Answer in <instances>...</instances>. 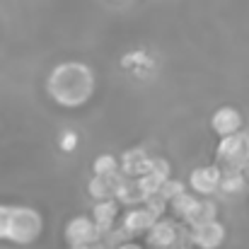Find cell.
<instances>
[{
  "mask_svg": "<svg viewBox=\"0 0 249 249\" xmlns=\"http://www.w3.org/2000/svg\"><path fill=\"white\" fill-rule=\"evenodd\" d=\"M220 174H223V169L215 165V162H213V165L194 167V169L189 172V181H186V186H189V191H194V194L201 196V198L213 196V194H218Z\"/></svg>",
  "mask_w": 249,
  "mask_h": 249,
  "instance_id": "obj_6",
  "label": "cell"
},
{
  "mask_svg": "<svg viewBox=\"0 0 249 249\" xmlns=\"http://www.w3.org/2000/svg\"><path fill=\"white\" fill-rule=\"evenodd\" d=\"M119 169H121L124 177H133V179L141 177V174H145V172L150 169V155H148V150L141 148V145L128 148V150L119 158Z\"/></svg>",
  "mask_w": 249,
  "mask_h": 249,
  "instance_id": "obj_10",
  "label": "cell"
},
{
  "mask_svg": "<svg viewBox=\"0 0 249 249\" xmlns=\"http://www.w3.org/2000/svg\"><path fill=\"white\" fill-rule=\"evenodd\" d=\"M41 232H44V215L34 206H10L5 242H12L17 247H29L41 237Z\"/></svg>",
  "mask_w": 249,
  "mask_h": 249,
  "instance_id": "obj_2",
  "label": "cell"
},
{
  "mask_svg": "<svg viewBox=\"0 0 249 249\" xmlns=\"http://www.w3.org/2000/svg\"><path fill=\"white\" fill-rule=\"evenodd\" d=\"M97 78L85 61H63L51 68L46 78V94L61 109H83L92 102Z\"/></svg>",
  "mask_w": 249,
  "mask_h": 249,
  "instance_id": "obj_1",
  "label": "cell"
},
{
  "mask_svg": "<svg viewBox=\"0 0 249 249\" xmlns=\"http://www.w3.org/2000/svg\"><path fill=\"white\" fill-rule=\"evenodd\" d=\"M116 249H145L143 245H138V242H121Z\"/></svg>",
  "mask_w": 249,
  "mask_h": 249,
  "instance_id": "obj_25",
  "label": "cell"
},
{
  "mask_svg": "<svg viewBox=\"0 0 249 249\" xmlns=\"http://www.w3.org/2000/svg\"><path fill=\"white\" fill-rule=\"evenodd\" d=\"M143 206H145L155 218H162V215H167V211H169V203H167L160 194H150V196L143 201Z\"/></svg>",
  "mask_w": 249,
  "mask_h": 249,
  "instance_id": "obj_21",
  "label": "cell"
},
{
  "mask_svg": "<svg viewBox=\"0 0 249 249\" xmlns=\"http://www.w3.org/2000/svg\"><path fill=\"white\" fill-rule=\"evenodd\" d=\"M119 211H121V203L116 198H99V201H94V206H92V220L97 223V228L102 230V235H107L114 228V223L119 218Z\"/></svg>",
  "mask_w": 249,
  "mask_h": 249,
  "instance_id": "obj_12",
  "label": "cell"
},
{
  "mask_svg": "<svg viewBox=\"0 0 249 249\" xmlns=\"http://www.w3.org/2000/svg\"><path fill=\"white\" fill-rule=\"evenodd\" d=\"M184 191H186V181L174 179V177H167L165 181L160 184V191H158V194L165 198L167 203H169L172 198H177V196H179V194H184Z\"/></svg>",
  "mask_w": 249,
  "mask_h": 249,
  "instance_id": "obj_19",
  "label": "cell"
},
{
  "mask_svg": "<svg viewBox=\"0 0 249 249\" xmlns=\"http://www.w3.org/2000/svg\"><path fill=\"white\" fill-rule=\"evenodd\" d=\"M225 237H228V228L218 218L189 228V242L196 249H220L225 245Z\"/></svg>",
  "mask_w": 249,
  "mask_h": 249,
  "instance_id": "obj_5",
  "label": "cell"
},
{
  "mask_svg": "<svg viewBox=\"0 0 249 249\" xmlns=\"http://www.w3.org/2000/svg\"><path fill=\"white\" fill-rule=\"evenodd\" d=\"M215 165L220 169H249V131L223 136L215 148Z\"/></svg>",
  "mask_w": 249,
  "mask_h": 249,
  "instance_id": "obj_3",
  "label": "cell"
},
{
  "mask_svg": "<svg viewBox=\"0 0 249 249\" xmlns=\"http://www.w3.org/2000/svg\"><path fill=\"white\" fill-rule=\"evenodd\" d=\"M78 133L75 131H63L61 133V138H58V148H61V153H73L75 148H78Z\"/></svg>",
  "mask_w": 249,
  "mask_h": 249,
  "instance_id": "obj_23",
  "label": "cell"
},
{
  "mask_svg": "<svg viewBox=\"0 0 249 249\" xmlns=\"http://www.w3.org/2000/svg\"><path fill=\"white\" fill-rule=\"evenodd\" d=\"M102 230L97 228V223L92 220V215H75L66 223L63 228V240L68 247H78V245H94L102 242Z\"/></svg>",
  "mask_w": 249,
  "mask_h": 249,
  "instance_id": "obj_4",
  "label": "cell"
},
{
  "mask_svg": "<svg viewBox=\"0 0 249 249\" xmlns=\"http://www.w3.org/2000/svg\"><path fill=\"white\" fill-rule=\"evenodd\" d=\"M114 2H116V0H114Z\"/></svg>",
  "mask_w": 249,
  "mask_h": 249,
  "instance_id": "obj_28",
  "label": "cell"
},
{
  "mask_svg": "<svg viewBox=\"0 0 249 249\" xmlns=\"http://www.w3.org/2000/svg\"><path fill=\"white\" fill-rule=\"evenodd\" d=\"M150 172H155L158 177L167 179V177H172V165L162 155H150Z\"/></svg>",
  "mask_w": 249,
  "mask_h": 249,
  "instance_id": "obj_22",
  "label": "cell"
},
{
  "mask_svg": "<svg viewBox=\"0 0 249 249\" xmlns=\"http://www.w3.org/2000/svg\"><path fill=\"white\" fill-rule=\"evenodd\" d=\"M119 172V158L111 153H102L92 160V174H114Z\"/></svg>",
  "mask_w": 249,
  "mask_h": 249,
  "instance_id": "obj_18",
  "label": "cell"
},
{
  "mask_svg": "<svg viewBox=\"0 0 249 249\" xmlns=\"http://www.w3.org/2000/svg\"><path fill=\"white\" fill-rule=\"evenodd\" d=\"M121 66L131 73H141V71H150L153 68V58L145 51H131L121 58Z\"/></svg>",
  "mask_w": 249,
  "mask_h": 249,
  "instance_id": "obj_17",
  "label": "cell"
},
{
  "mask_svg": "<svg viewBox=\"0 0 249 249\" xmlns=\"http://www.w3.org/2000/svg\"><path fill=\"white\" fill-rule=\"evenodd\" d=\"M7 215H10V206L0 203V242H2L5 235H7Z\"/></svg>",
  "mask_w": 249,
  "mask_h": 249,
  "instance_id": "obj_24",
  "label": "cell"
},
{
  "mask_svg": "<svg viewBox=\"0 0 249 249\" xmlns=\"http://www.w3.org/2000/svg\"><path fill=\"white\" fill-rule=\"evenodd\" d=\"M198 201H201V196H196L194 191H184V194H179L177 198L169 201V211L174 213V218H179L184 223L194 213V208L198 206Z\"/></svg>",
  "mask_w": 249,
  "mask_h": 249,
  "instance_id": "obj_16",
  "label": "cell"
},
{
  "mask_svg": "<svg viewBox=\"0 0 249 249\" xmlns=\"http://www.w3.org/2000/svg\"><path fill=\"white\" fill-rule=\"evenodd\" d=\"M247 186H249V179H247V174H245V169H223L218 191H223L225 196H237Z\"/></svg>",
  "mask_w": 249,
  "mask_h": 249,
  "instance_id": "obj_13",
  "label": "cell"
},
{
  "mask_svg": "<svg viewBox=\"0 0 249 249\" xmlns=\"http://www.w3.org/2000/svg\"><path fill=\"white\" fill-rule=\"evenodd\" d=\"M136 181H138V186L143 189V194H145V198L150 196V194H158L160 191V184L165 181L162 177H158L155 172H145V174H141V177H136Z\"/></svg>",
  "mask_w": 249,
  "mask_h": 249,
  "instance_id": "obj_20",
  "label": "cell"
},
{
  "mask_svg": "<svg viewBox=\"0 0 249 249\" xmlns=\"http://www.w3.org/2000/svg\"><path fill=\"white\" fill-rule=\"evenodd\" d=\"M169 249H184V247H179V245H174V247H169Z\"/></svg>",
  "mask_w": 249,
  "mask_h": 249,
  "instance_id": "obj_27",
  "label": "cell"
},
{
  "mask_svg": "<svg viewBox=\"0 0 249 249\" xmlns=\"http://www.w3.org/2000/svg\"><path fill=\"white\" fill-rule=\"evenodd\" d=\"M155 220H158V218H155L143 203H141V206H128V211H126L124 218H121V232H124L126 237L145 235Z\"/></svg>",
  "mask_w": 249,
  "mask_h": 249,
  "instance_id": "obj_9",
  "label": "cell"
},
{
  "mask_svg": "<svg viewBox=\"0 0 249 249\" xmlns=\"http://www.w3.org/2000/svg\"><path fill=\"white\" fill-rule=\"evenodd\" d=\"M211 128H213V133L218 138L230 136V133H237V131L245 128V116H242V111L237 107H230V104L218 107L213 111V116H211Z\"/></svg>",
  "mask_w": 249,
  "mask_h": 249,
  "instance_id": "obj_8",
  "label": "cell"
},
{
  "mask_svg": "<svg viewBox=\"0 0 249 249\" xmlns=\"http://www.w3.org/2000/svg\"><path fill=\"white\" fill-rule=\"evenodd\" d=\"M145 245L148 249H169L174 245H179V230H177V223L169 220L167 215L158 218L150 230L145 232Z\"/></svg>",
  "mask_w": 249,
  "mask_h": 249,
  "instance_id": "obj_7",
  "label": "cell"
},
{
  "mask_svg": "<svg viewBox=\"0 0 249 249\" xmlns=\"http://www.w3.org/2000/svg\"><path fill=\"white\" fill-rule=\"evenodd\" d=\"M218 213H220L218 203H215V201H211V196H206V198H201V201H198V206H196V208H194V213L184 220V225H186V228H196V225H201V223L215 220V218H218Z\"/></svg>",
  "mask_w": 249,
  "mask_h": 249,
  "instance_id": "obj_15",
  "label": "cell"
},
{
  "mask_svg": "<svg viewBox=\"0 0 249 249\" xmlns=\"http://www.w3.org/2000/svg\"><path fill=\"white\" fill-rule=\"evenodd\" d=\"M114 198H116L121 206H141V203L145 201V194H143V189L138 186V181H136L133 177H126V179L121 181V186L116 189Z\"/></svg>",
  "mask_w": 249,
  "mask_h": 249,
  "instance_id": "obj_14",
  "label": "cell"
},
{
  "mask_svg": "<svg viewBox=\"0 0 249 249\" xmlns=\"http://www.w3.org/2000/svg\"><path fill=\"white\" fill-rule=\"evenodd\" d=\"M68 249H102V247H99V242H94V245H78V247H68Z\"/></svg>",
  "mask_w": 249,
  "mask_h": 249,
  "instance_id": "obj_26",
  "label": "cell"
},
{
  "mask_svg": "<svg viewBox=\"0 0 249 249\" xmlns=\"http://www.w3.org/2000/svg\"><path fill=\"white\" fill-rule=\"evenodd\" d=\"M124 179L126 177L121 174V169L114 172V174H92V179L87 184V194L94 201H99V198H114V194H116V189L121 186Z\"/></svg>",
  "mask_w": 249,
  "mask_h": 249,
  "instance_id": "obj_11",
  "label": "cell"
}]
</instances>
